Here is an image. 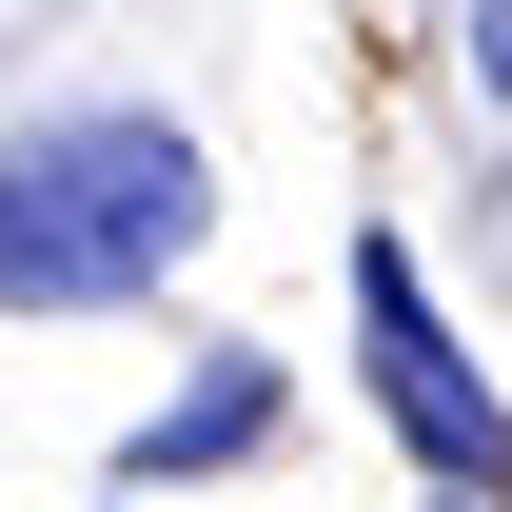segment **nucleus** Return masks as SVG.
<instances>
[{"label":"nucleus","mask_w":512,"mask_h":512,"mask_svg":"<svg viewBox=\"0 0 512 512\" xmlns=\"http://www.w3.org/2000/svg\"><path fill=\"white\" fill-rule=\"evenodd\" d=\"M355 375H375V414L414 434V473H453V493H493V473H512V414H493V375L453 355L434 276H414L394 237H355Z\"/></svg>","instance_id":"nucleus-2"},{"label":"nucleus","mask_w":512,"mask_h":512,"mask_svg":"<svg viewBox=\"0 0 512 512\" xmlns=\"http://www.w3.org/2000/svg\"><path fill=\"white\" fill-rule=\"evenodd\" d=\"M473 79H493V99H512V0H473Z\"/></svg>","instance_id":"nucleus-4"},{"label":"nucleus","mask_w":512,"mask_h":512,"mask_svg":"<svg viewBox=\"0 0 512 512\" xmlns=\"http://www.w3.org/2000/svg\"><path fill=\"white\" fill-rule=\"evenodd\" d=\"M453 512H473V493H453Z\"/></svg>","instance_id":"nucleus-6"},{"label":"nucleus","mask_w":512,"mask_h":512,"mask_svg":"<svg viewBox=\"0 0 512 512\" xmlns=\"http://www.w3.org/2000/svg\"><path fill=\"white\" fill-rule=\"evenodd\" d=\"M197 237H217V178H197L178 119H40V138H0V316H119Z\"/></svg>","instance_id":"nucleus-1"},{"label":"nucleus","mask_w":512,"mask_h":512,"mask_svg":"<svg viewBox=\"0 0 512 512\" xmlns=\"http://www.w3.org/2000/svg\"><path fill=\"white\" fill-rule=\"evenodd\" d=\"M138 512H158V493H138Z\"/></svg>","instance_id":"nucleus-5"},{"label":"nucleus","mask_w":512,"mask_h":512,"mask_svg":"<svg viewBox=\"0 0 512 512\" xmlns=\"http://www.w3.org/2000/svg\"><path fill=\"white\" fill-rule=\"evenodd\" d=\"M276 434V355H217V375L178 394V414H138V453H119V493H197L217 453H256Z\"/></svg>","instance_id":"nucleus-3"}]
</instances>
